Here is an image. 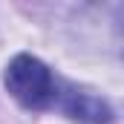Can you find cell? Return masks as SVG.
<instances>
[{"instance_id":"2","label":"cell","mask_w":124,"mask_h":124,"mask_svg":"<svg viewBox=\"0 0 124 124\" xmlns=\"http://www.w3.org/2000/svg\"><path fill=\"white\" fill-rule=\"evenodd\" d=\"M63 113L72 116L75 121H84V124H110L113 121V110L107 101L95 98L90 93H78V90H69L63 93V101H61Z\"/></svg>"},{"instance_id":"1","label":"cell","mask_w":124,"mask_h":124,"mask_svg":"<svg viewBox=\"0 0 124 124\" xmlns=\"http://www.w3.org/2000/svg\"><path fill=\"white\" fill-rule=\"evenodd\" d=\"M6 90L12 93L15 101H20L29 110H46L49 104L58 101V81L52 78L49 66L38 61L35 55H15L6 66Z\"/></svg>"}]
</instances>
